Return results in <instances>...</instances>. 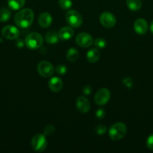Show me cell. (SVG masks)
<instances>
[{
  "mask_svg": "<svg viewBox=\"0 0 153 153\" xmlns=\"http://www.w3.org/2000/svg\"><path fill=\"white\" fill-rule=\"evenodd\" d=\"M94 46H96L98 49H103L105 46H106V41L105 39L101 38V37H98V38L96 39L94 41Z\"/></svg>",
  "mask_w": 153,
  "mask_h": 153,
  "instance_id": "cell-23",
  "label": "cell"
},
{
  "mask_svg": "<svg viewBox=\"0 0 153 153\" xmlns=\"http://www.w3.org/2000/svg\"><path fill=\"white\" fill-rule=\"evenodd\" d=\"M134 29L135 32L136 34H140V35H142L146 33L148 31V23L146 19H142V18H140L137 19L134 22Z\"/></svg>",
  "mask_w": 153,
  "mask_h": 153,
  "instance_id": "cell-11",
  "label": "cell"
},
{
  "mask_svg": "<svg viewBox=\"0 0 153 153\" xmlns=\"http://www.w3.org/2000/svg\"><path fill=\"white\" fill-rule=\"evenodd\" d=\"M65 19L68 24L72 28H78L82 23V15L75 10H70L66 13Z\"/></svg>",
  "mask_w": 153,
  "mask_h": 153,
  "instance_id": "cell-4",
  "label": "cell"
},
{
  "mask_svg": "<svg viewBox=\"0 0 153 153\" xmlns=\"http://www.w3.org/2000/svg\"><path fill=\"white\" fill-rule=\"evenodd\" d=\"M127 126L123 123H116L113 124L109 129V136L112 140H119L125 136Z\"/></svg>",
  "mask_w": 153,
  "mask_h": 153,
  "instance_id": "cell-2",
  "label": "cell"
},
{
  "mask_svg": "<svg viewBox=\"0 0 153 153\" xmlns=\"http://www.w3.org/2000/svg\"><path fill=\"white\" fill-rule=\"evenodd\" d=\"M76 108L78 109L80 112L81 113H87L90 110V102L87 98L84 97H79L76 100Z\"/></svg>",
  "mask_w": 153,
  "mask_h": 153,
  "instance_id": "cell-12",
  "label": "cell"
},
{
  "mask_svg": "<svg viewBox=\"0 0 153 153\" xmlns=\"http://www.w3.org/2000/svg\"><path fill=\"white\" fill-rule=\"evenodd\" d=\"M128 7L132 11H137L141 8L142 4V0H126Z\"/></svg>",
  "mask_w": 153,
  "mask_h": 153,
  "instance_id": "cell-18",
  "label": "cell"
},
{
  "mask_svg": "<svg viewBox=\"0 0 153 153\" xmlns=\"http://www.w3.org/2000/svg\"><path fill=\"white\" fill-rule=\"evenodd\" d=\"M25 45V42H23V40L22 39H16V46L18 48H22Z\"/></svg>",
  "mask_w": 153,
  "mask_h": 153,
  "instance_id": "cell-29",
  "label": "cell"
},
{
  "mask_svg": "<svg viewBox=\"0 0 153 153\" xmlns=\"http://www.w3.org/2000/svg\"><path fill=\"white\" fill-rule=\"evenodd\" d=\"M150 31H151V32L153 34V20L152 21L151 25H150Z\"/></svg>",
  "mask_w": 153,
  "mask_h": 153,
  "instance_id": "cell-31",
  "label": "cell"
},
{
  "mask_svg": "<svg viewBox=\"0 0 153 153\" xmlns=\"http://www.w3.org/2000/svg\"><path fill=\"white\" fill-rule=\"evenodd\" d=\"M74 33V31L73 28H70V27L65 26L62 27V28L58 31V34L60 40H68L73 37Z\"/></svg>",
  "mask_w": 153,
  "mask_h": 153,
  "instance_id": "cell-15",
  "label": "cell"
},
{
  "mask_svg": "<svg viewBox=\"0 0 153 153\" xmlns=\"http://www.w3.org/2000/svg\"><path fill=\"white\" fill-rule=\"evenodd\" d=\"M66 58L70 62H75L79 58V52L75 48H70L66 53Z\"/></svg>",
  "mask_w": 153,
  "mask_h": 153,
  "instance_id": "cell-20",
  "label": "cell"
},
{
  "mask_svg": "<svg viewBox=\"0 0 153 153\" xmlns=\"http://www.w3.org/2000/svg\"><path fill=\"white\" fill-rule=\"evenodd\" d=\"M146 146L151 150H153V134H150L146 140Z\"/></svg>",
  "mask_w": 153,
  "mask_h": 153,
  "instance_id": "cell-27",
  "label": "cell"
},
{
  "mask_svg": "<svg viewBox=\"0 0 153 153\" xmlns=\"http://www.w3.org/2000/svg\"><path fill=\"white\" fill-rule=\"evenodd\" d=\"M58 34L56 31H50L45 34V40L50 44H54L58 41Z\"/></svg>",
  "mask_w": 153,
  "mask_h": 153,
  "instance_id": "cell-17",
  "label": "cell"
},
{
  "mask_svg": "<svg viewBox=\"0 0 153 153\" xmlns=\"http://www.w3.org/2000/svg\"><path fill=\"white\" fill-rule=\"evenodd\" d=\"M54 131H55V128H54L53 126L48 125L45 127L44 131V134L45 136L51 135V134L54 132Z\"/></svg>",
  "mask_w": 153,
  "mask_h": 153,
  "instance_id": "cell-24",
  "label": "cell"
},
{
  "mask_svg": "<svg viewBox=\"0 0 153 153\" xmlns=\"http://www.w3.org/2000/svg\"><path fill=\"white\" fill-rule=\"evenodd\" d=\"M52 18L50 13H47V12H44L41 14H40L38 17V24L42 27V28H48L52 24Z\"/></svg>",
  "mask_w": 153,
  "mask_h": 153,
  "instance_id": "cell-13",
  "label": "cell"
},
{
  "mask_svg": "<svg viewBox=\"0 0 153 153\" xmlns=\"http://www.w3.org/2000/svg\"><path fill=\"white\" fill-rule=\"evenodd\" d=\"M49 88L52 92H58L62 90L63 87V82L60 78L58 77H52V79L50 80Z\"/></svg>",
  "mask_w": 153,
  "mask_h": 153,
  "instance_id": "cell-14",
  "label": "cell"
},
{
  "mask_svg": "<svg viewBox=\"0 0 153 153\" xmlns=\"http://www.w3.org/2000/svg\"><path fill=\"white\" fill-rule=\"evenodd\" d=\"M56 72L59 75H63L67 72V67L62 64H59L56 68Z\"/></svg>",
  "mask_w": 153,
  "mask_h": 153,
  "instance_id": "cell-25",
  "label": "cell"
},
{
  "mask_svg": "<svg viewBox=\"0 0 153 153\" xmlns=\"http://www.w3.org/2000/svg\"><path fill=\"white\" fill-rule=\"evenodd\" d=\"M94 102L98 105H104L110 99V92L106 88H100L94 95Z\"/></svg>",
  "mask_w": 153,
  "mask_h": 153,
  "instance_id": "cell-7",
  "label": "cell"
},
{
  "mask_svg": "<svg viewBox=\"0 0 153 153\" xmlns=\"http://www.w3.org/2000/svg\"><path fill=\"white\" fill-rule=\"evenodd\" d=\"M34 17V12L32 9L24 8L16 13L14 16V22L20 28H28L32 24Z\"/></svg>",
  "mask_w": 153,
  "mask_h": 153,
  "instance_id": "cell-1",
  "label": "cell"
},
{
  "mask_svg": "<svg viewBox=\"0 0 153 153\" xmlns=\"http://www.w3.org/2000/svg\"><path fill=\"white\" fill-rule=\"evenodd\" d=\"M100 24L104 27L107 28H111L116 23V19L112 13L110 12H104L100 15L99 17Z\"/></svg>",
  "mask_w": 153,
  "mask_h": 153,
  "instance_id": "cell-9",
  "label": "cell"
},
{
  "mask_svg": "<svg viewBox=\"0 0 153 153\" xmlns=\"http://www.w3.org/2000/svg\"><path fill=\"white\" fill-rule=\"evenodd\" d=\"M76 43L80 47L88 48L94 43V40L89 34L86 32L80 33L76 37Z\"/></svg>",
  "mask_w": 153,
  "mask_h": 153,
  "instance_id": "cell-8",
  "label": "cell"
},
{
  "mask_svg": "<svg viewBox=\"0 0 153 153\" xmlns=\"http://www.w3.org/2000/svg\"><path fill=\"white\" fill-rule=\"evenodd\" d=\"M2 34L8 40H16L20 36V31L14 25H6L2 30Z\"/></svg>",
  "mask_w": 153,
  "mask_h": 153,
  "instance_id": "cell-10",
  "label": "cell"
},
{
  "mask_svg": "<svg viewBox=\"0 0 153 153\" xmlns=\"http://www.w3.org/2000/svg\"><path fill=\"white\" fill-rule=\"evenodd\" d=\"M58 5L63 10H68L72 6L71 0H58Z\"/></svg>",
  "mask_w": 153,
  "mask_h": 153,
  "instance_id": "cell-22",
  "label": "cell"
},
{
  "mask_svg": "<svg viewBox=\"0 0 153 153\" xmlns=\"http://www.w3.org/2000/svg\"><path fill=\"white\" fill-rule=\"evenodd\" d=\"M96 117L98 118V120H101L103 119L104 117H105V111L104 109H98L96 112Z\"/></svg>",
  "mask_w": 153,
  "mask_h": 153,
  "instance_id": "cell-28",
  "label": "cell"
},
{
  "mask_svg": "<svg viewBox=\"0 0 153 153\" xmlns=\"http://www.w3.org/2000/svg\"><path fill=\"white\" fill-rule=\"evenodd\" d=\"M43 37L39 33L32 32L26 36L25 39V44L31 49H37L43 45Z\"/></svg>",
  "mask_w": 153,
  "mask_h": 153,
  "instance_id": "cell-3",
  "label": "cell"
},
{
  "mask_svg": "<svg viewBox=\"0 0 153 153\" xmlns=\"http://www.w3.org/2000/svg\"><path fill=\"white\" fill-rule=\"evenodd\" d=\"M25 3L26 0H8V7L14 10H17L22 8Z\"/></svg>",
  "mask_w": 153,
  "mask_h": 153,
  "instance_id": "cell-19",
  "label": "cell"
},
{
  "mask_svg": "<svg viewBox=\"0 0 153 153\" xmlns=\"http://www.w3.org/2000/svg\"><path fill=\"white\" fill-rule=\"evenodd\" d=\"M82 91H83V93L86 94V95H89L92 92L91 87H90L89 85H86V86L83 88Z\"/></svg>",
  "mask_w": 153,
  "mask_h": 153,
  "instance_id": "cell-30",
  "label": "cell"
},
{
  "mask_svg": "<svg viewBox=\"0 0 153 153\" xmlns=\"http://www.w3.org/2000/svg\"><path fill=\"white\" fill-rule=\"evenodd\" d=\"M10 16H11V13L9 9L5 8V7L0 9V22H7L10 19Z\"/></svg>",
  "mask_w": 153,
  "mask_h": 153,
  "instance_id": "cell-21",
  "label": "cell"
},
{
  "mask_svg": "<svg viewBox=\"0 0 153 153\" xmlns=\"http://www.w3.org/2000/svg\"><path fill=\"white\" fill-rule=\"evenodd\" d=\"M32 149L36 152H43L47 146L46 136L42 134H37L32 137L31 140Z\"/></svg>",
  "mask_w": 153,
  "mask_h": 153,
  "instance_id": "cell-5",
  "label": "cell"
},
{
  "mask_svg": "<svg viewBox=\"0 0 153 153\" xmlns=\"http://www.w3.org/2000/svg\"><path fill=\"white\" fill-rule=\"evenodd\" d=\"M100 57V52L98 49L93 48L88 50L86 53V58L88 62L91 64H94L97 62Z\"/></svg>",
  "mask_w": 153,
  "mask_h": 153,
  "instance_id": "cell-16",
  "label": "cell"
},
{
  "mask_svg": "<svg viewBox=\"0 0 153 153\" xmlns=\"http://www.w3.org/2000/svg\"><path fill=\"white\" fill-rule=\"evenodd\" d=\"M38 72L41 76L44 78H49L52 76L54 73L53 66L46 61H42L38 64Z\"/></svg>",
  "mask_w": 153,
  "mask_h": 153,
  "instance_id": "cell-6",
  "label": "cell"
},
{
  "mask_svg": "<svg viewBox=\"0 0 153 153\" xmlns=\"http://www.w3.org/2000/svg\"><path fill=\"white\" fill-rule=\"evenodd\" d=\"M106 131V127L104 126V125H99L96 128V132L99 135H102V134H105Z\"/></svg>",
  "mask_w": 153,
  "mask_h": 153,
  "instance_id": "cell-26",
  "label": "cell"
}]
</instances>
